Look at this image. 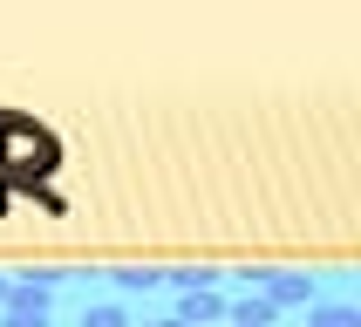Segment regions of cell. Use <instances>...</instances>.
Segmentation results:
<instances>
[{
  "label": "cell",
  "mask_w": 361,
  "mask_h": 327,
  "mask_svg": "<svg viewBox=\"0 0 361 327\" xmlns=\"http://www.w3.org/2000/svg\"><path fill=\"white\" fill-rule=\"evenodd\" d=\"M0 307H7V273H0Z\"/></svg>",
  "instance_id": "obj_8"
},
{
  "label": "cell",
  "mask_w": 361,
  "mask_h": 327,
  "mask_svg": "<svg viewBox=\"0 0 361 327\" xmlns=\"http://www.w3.org/2000/svg\"><path fill=\"white\" fill-rule=\"evenodd\" d=\"M109 286H116V300H137V293H164V273L157 266H116Z\"/></svg>",
  "instance_id": "obj_2"
},
{
  "label": "cell",
  "mask_w": 361,
  "mask_h": 327,
  "mask_svg": "<svg viewBox=\"0 0 361 327\" xmlns=\"http://www.w3.org/2000/svg\"><path fill=\"white\" fill-rule=\"evenodd\" d=\"M150 327H184V321H171V314H164V321H150Z\"/></svg>",
  "instance_id": "obj_7"
},
{
  "label": "cell",
  "mask_w": 361,
  "mask_h": 327,
  "mask_svg": "<svg viewBox=\"0 0 361 327\" xmlns=\"http://www.w3.org/2000/svg\"><path fill=\"white\" fill-rule=\"evenodd\" d=\"M82 327H130V300H82Z\"/></svg>",
  "instance_id": "obj_4"
},
{
  "label": "cell",
  "mask_w": 361,
  "mask_h": 327,
  "mask_svg": "<svg viewBox=\"0 0 361 327\" xmlns=\"http://www.w3.org/2000/svg\"><path fill=\"white\" fill-rule=\"evenodd\" d=\"M307 327H361V307H348V300H327V307H307Z\"/></svg>",
  "instance_id": "obj_5"
},
{
  "label": "cell",
  "mask_w": 361,
  "mask_h": 327,
  "mask_svg": "<svg viewBox=\"0 0 361 327\" xmlns=\"http://www.w3.org/2000/svg\"><path fill=\"white\" fill-rule=\"evenodd\" d=\"M171 321H184V327H225V293H178Z\"/></svg>",
  "instance_id": "obj_1"
},
{
  "label": "cell",
  "mask_w": 361,
  "mask_h": 327,
  "mask_svg": "<svg viewBox=\"0 0 361 327\" xmlns=\"http://www.w3.org/2000/svg\"><path fill=\"white\" fill-rule=\"evenodd\" d=\"M225 321H232V327H273L280 314H273L259 293H239V300H225Z\"/></svg>",
  "instance_id": "obj_3"
},
{
  "label": "cell",
  "mask_w": 361,
  "mask_h": 327,
  "mask_svg": "<svg viewBox=\"0 0 361 327\" xmlns=\"http://www.w3.org/2000/svg\"><path fill=\"white\" fill-rule=\"evenodd\" d=\"M0 327H48V307H0Z\"/></svg>",
  "instance_id": "obj_6"
},
{
  "label": "cell",
  "mask_w": 361,
  "mask_h": 327,
  "mask_svg": "<svg viewBox=\"0 0 361 327\" xmlns=\"http://www.w3.org/2000/svg\"><path fill=\"white\" fill-rule=\"evenodd\" d=\"M225 327H232V321H225Z\"/></svg>",
  "instance_id": "obj_9"
}]
</instances>
